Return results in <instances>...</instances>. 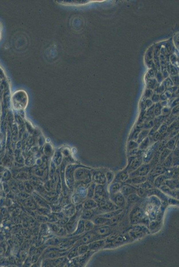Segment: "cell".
<instances>
[{
    "instance_id": "1",
    "label": "cell",
    "mask_w": 179,
    "mask_h": 267,
    "mask_svg": "<svg viewBox=\"0 0 179 267\" xmlns=\"http://www.w3.org/2000/svg\"><path fill=\"white\" fill-rule=\"evenodd\" d=\"M144 214L140 208H136L131 211L130 220L132 223H137L143 219Z\"/></svg>"
},
{
    "instance_id": "2",
    "label": "cell",
    "mask_w": 179,
    "mask_h": 267,
    "mask_svg": "<svg viewBox=\"0 0 179 267\" xmlns=\"http://www.w3.org/2000/svg\"><path fill=\"white\" fill-rule=\"evenodd\" d=\"M112 195V200L116 205L121 207L125 205V198L121 193H117Z\"/></svg>"
},
{
    "instance_id": "3",
    "label": "cell",
    "mask_w": 179,
    "mask_h": 267,
    "mask_svg": "<svg viewBox=\"0 0 179 267\" xmlns=\"http://www.w3.org/2000/svg\"><path fill=\"white\" fill-rule=\"evenodd\" d=\"M105 191L104 189L101 186H98L96 189L95 193V199L96 201L99 203L100 204L105 201Z\"/></svg>"
},
{
    "instance_id": "4",
    "label": "cell",
    "mask_w": 179,
    "mask_h": 267,
    "mask_svg": "<svg viewBox=\"0 0 179 267\" xmlns=\"http://www.w3.org/2000/svg\"><path fill=\"white\" fill-rule=\"evenodd\" d=\"M101 209L107 212L117 210L118 209L119 207L115 204H113L111 202L109 201H104L101 203Z\"/></svg>"
},
{
    "instance_id": "5",
    "label": "cell",
    "mask_w": 179,
    "mask_h": 267,
    "mask_svg": "<svg viewBox=\"0 0 179 267\" xmlns=\"http://www.w3.org/2000/svg\"><path fill=\"white\" fill-rule=\"evenodd\" d=\"M120 191H121V193L124 197H128V195H130L135 194L136 193V191L135 189L133 187L129 186H123L121 189Z\"/></svg>"
},
{
    "instance_id": "6",
    "label": "cell",
    "mask_w": 179,
    "mask_h": 267,
    "mask_svg": "<svg viewBox=\"0 0 179 267\" xmlns=\"http://www.w3.org/2000/svg\"><path fill=\"white\" fill-rule=\"evenodd\" d=\"M111 231L110 227L108 226H104L97 229V232L100 236H104L109 234L111 232Z\"/></svg>"
},
{
    "instance_id": "7",
    "label": "cell",
    "mask_w": 179,
    "mask_h": 267,
    "mask_svg": "<svg viewBox=\"0 0 179 267\" xmlns=\"http://www.w3.org/2000/svg\"><path fill=\"white\" fill-rule=\"evenodd\" d=\"M122 211V210H117L114 211H111V212L110 211V212H109L108 213H107L101 215V216H100L109 219H110L115 217V216L119 215Z\"/></svg>"
},
{
    "instance_id": "8",
    "label": "cell",
    "mask_w": 179,
    "mask_h": 267,
    "mask_svg": "<svg viewBox=\"0 0 179 267\" xmlns=\"http://www.w3.org/2000/svg\"><path fill=\"white\" fill-rule=\"evenodd\" d=\"M105 245V241L103 240H99L93 243L91 245V248L94 250L101 249L104 247Z\"/></svg>"
},
{
    "instance_id": "9",
    "label": "cell",
    "mask_w": 179,
    "mask_h": 267,
    "mask_svg": "<svg viewBox=\"0 0 179 267\" xmlns=\"http://www.w3.org/2000/svg\"><path fill=\"white\" fill-rule=\"evenodd\" d=\"M139 197L135 194H132L128 195L127 197V202L129 203H132L136 202L139 199Z\"/></svg>"
},
{
    "instance_id": "10",
    "label": "cell",
    "mask_w": 179,
    "mask_h": 267,
    "mask_svg": "<svg viewBox=\"0 0 179 267\" xmlns=\"http://www.w3.org/2000/svg\"><path fill=\"white\" fill-rule=\"evenodd\" d=\"M120 188V185L119 183L112 185L110 189V192L111 195L115 194L118 192Z\"/></svg>"
},
{
    "instance_id": "11",
    "label": "cell",
    "mask_w": 179,
    "mask_h": 267,
    "mask_svg": "<svg viewBox=\"0 0 179 267\" xmlns=\"http://www.w3.org/2000/svg\"><path fill=\"white\" fill-rule=\"evenodd\" d=\"M109 219H107L105 218L100 216V217L97 218L95 220V222L97 224H102L103 223H106L107 222L109 221Z\"/></svg>"
},
{
    "instance_id": "12",
    "label": "cell",
    "mask_w": 179,
    "mask_h": 267,
    "mask_svg": "<svg viewBox=\"0 0 179 267\" xmlns=\"http://www.w3.org/2000/svg\"><path fill=\"white\" fill-rule=\"evenodd\" d=\"M136 193L138 196L141 197H145L147 195V191L144 189H140L137 190V191H136Z\"/></svg>"
},
{
    "instance_id": "13",
    "label": "cell",
    "mask_w": 179,
    "mask_h": 267,
    "mask_svg": "<svg viewBox=\"0 0 179 267\" xmlns=\"http://www.w3.org/2000/svg\"><path fill=\"white\" fill-rule=\"evenodd\" d=\"M97 204L96 202L93 200H90L86 203V206L88 208H95L97 207Z\"/></svg>"
}]
</instances>
